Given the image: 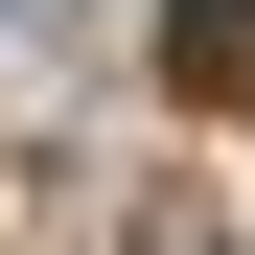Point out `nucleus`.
Here are the masks:
<instances>
[{
  "mask_svg": "<svg viewBox=\"0 0 255 255\" xmlns=\"http://www.w3.org/2000/svg\"><path fill=\"white\" fill-rule=\"evenodd\" d=\"M232 23H255V0H232ZM186 47H209V0H186Z\"/></svg>",
  "mask_w": 255,
  "mask_h": 255,
  "instance_id": "nucleus-1",
  "label": "nucleus"
}]
</instances>
